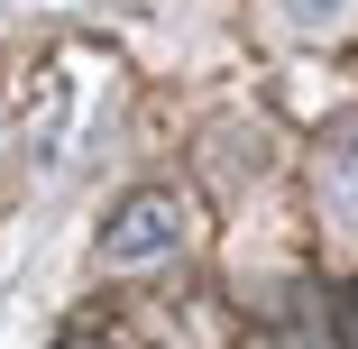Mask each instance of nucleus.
<instances>
[{
  "instance_id": "5",
  "label": "nucleus",
  "mask_w": 358,
  "mask_h": 349,
  "mask_svg": "<svg viewBox=\"0 0 358 349\" xmlns=\"http://www.w3.org/2000/svg\"><path fill=\"white\" fill-rule=\"evenodd\" d=\"M0 129H10V101H0Z\"/></svg>"
},
{
  "instance_id": "1",
  "label": "nucleus",
  "mask_w": 358,
  "mask_h": 349,
  "mask_svg": "<svg viewBox=\"0 0 358 349\" xmlns=\"http://www.w3.org/2000/svg\"><path fill=\"white\" fill-rule=\"evenodd\" d=\"M184 239H193L184 202H175L166 184H148V193H129L120 212L101 221V266H157V257H175Z\"/></svg>"
},
{
  "instance_id": "4",
  "label": "nucleus",
  "mask_w": 358,
  "mask_h": 349,
  "mask_svg": "<svg viewBox=\"0 0 358 349\" xmlns=\"http://www.w3.org/2000/svg\"><path fill=\"white\" fill-rule=\"evenodd\" d=\"M0 10H10V19H28V10H64V0H0Z\"/></svg>"
},
{
  "instance_id": "2",
  "label": "nucleus",
  "mask_w": 358,
  "mask_h": 349,
  "mask_svg": "<svg viewBox=\"0 0 358 349\" xmlns=\"http://www.w3.org/2000/svg\"><path fill=\"white\" fill-rule=\"evenodd\" d=\"M313 184L331 202V221L358 230V120H331L322 129V148H313Z\"/></svg>"
},
{
  "instance_id": "3",
  "label": "nucleus",
  "mask_w": 358,
  "mask_h": 349,
  "mask_svg": "<svg viewBox=\"0 0 358 349\" xmlns=\"http://www.w3.org/2000/svg\"><path fill=\"white\" fill-rule=\"evenodd\" d=\"M266 10H275V28H294V37H331L358 0H266Z\"/></svg>"
}]
</instances>
